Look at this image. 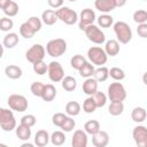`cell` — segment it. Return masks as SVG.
Listing matches in <instances>:
<instances>
[{
  "instance_id": "obj_1",
  "label": "cell",
  "mask_w": 147,
  "mask_h": 147,
  "mask_svg": "<svg viewBox=\"0 0 147 147\" xmlns=\"http://www.w3.org/2000/svg\"><path fill=\"white\" fill-rule=\"evenodd\" d=\"M114 32L117 37V41L121 44H127L132 39V30L130 25L124 21L114 23Z\"/></svg>"
},
{
  "instance_id": "obj_2",
  "label": "cell",
  "mask_w": 147,
  "mask_h": 147,
  "mask_svg": "<svg viewBox=\"0 0 147 147\" xmlns=\"http://www.w3.org/2000/svg\"><path fill=\"white\" fill-rule=\"evenodd\" d=\"M46 52L52 57H60L67 52V41L62 38H55L47 42Z\"/></svg>"
},
{
  "instance_id": "obj_3",
  "label": "cell",
  "mask_w": 147,
  "mask_h": 147,
  "mask_svg": "<svg viewBox=\"0 0 147 147\" xmlns=\"http://www.w3.org/2000/svg\"><path fill=\"white\" fill-rule=\"evenodd\" d=\"M107 96L111 102H123L126 99V90L124 85L119 82H114L111 83L108 88H107Z\"/></svg>"
},
{
  "instance_id": "obj_4",
  "label": "cell",
  "mask_w": 147,
  "mask_h": 147,
  "mask_svg": "<svg viewBox=\"0 0 147 147\" xmlns=\"http://www.w3.org/2000/svg\"><path fill=\"white\" fill-rule=\"evenodd\" d=\"M87 57L93 65H98V67H103V64H106L108 60L107 53L105 52L103 48L99 46H92L91 48H88Z\"/></svg>"
},
{
  "instance_id": "obj_5",
  "label": "cell",
  "mask_w": 147,
  "mask_h": 147,
  "mask_svg": "<svg viewBox=\"0 0 147 147\" xmlns=\"http://www.w3.org/2000/svg\"><path fill=\"white\" fill-rule=\"evenodd\" d=\"M0 126L6 132H10L17 127L16 119H15V116L11 109L10 110L7 108L0 109Z\"/></svg>"
},
{
  "instance_id": "obj_6",
  "label": "cell",
  "mask_w": 147,
  "mask_h": 147,
  "mask_svg": "<svg viewBox=\"0 0 147 147\" xmlns=\"http://www.w3.org/2000/svg\"><path fill=\"white\" fill-rule=\"evenodd\" d=\"M7 103L11 110H15L17 113H23L28 109V100L22 94H11L7 99Z\"/></svg>"
},
{
  "instance_id": "obj_7",
  "label": "cell",
  "mask_w": 147,
  "mask_h": 147,
  "mask_svg": "<svg viewBox=\"0 0 147 147\" xmlns=\"http://www.w3.org/2000/svg\"><path fill=\"white\" fill-rule=\"evenodd\" d=\"M56 16H57V18L60 21H62L67 25H74L78 21L77 13L74 9H71V8L67 7V6H63V7L59 8V9H56Z\"/></svg>"
},
{
  "instance_id": "obj_8",
  "label": "cell",
  "mask_w": 147,
  "mask_h": 147,
  "mask_svg": "<svg viewBox=\"0 0 147 147\" xmlns=\"http://www.w3.org/2000/svg\"><path fill=\"white\" fill-rule=\"evenodd\" d=\"M45 54H46L45 47H44L42 45H40V44H34V45H32V46L26 51V53H25V59H26L30 63L34 64V63H37V62H39V61H42L44 57H45Z\"/></svg>"
},
{
  "instance_id": "obj_9",
  "label": "cell",
  "mask_w": 147,
  "mask_h": 147,
  "mask_svg": "<svg viewBox=\"0 0 147 147\" xmlns=\"http://www.w3.org/2000/svg\"><path fill=\"white\" fill-rule=\"evenodd\" d=\"M84 32H85V36L87 37V39L96 45H101L106 41V36H105L103 31H101V29L94 24L88 25Z\"/></svg>"
},
{
  "instance_id": "obj_10",
  "label": "cell",
  "mask_w": 147,
  "mask_h": 147,
  "mask_svg": "<svg viewBox=\"0 0 147 147\" xmlns=\"http://www.w3.org/2000/svg\"><path fill=\"white\" fill-rule=\"evenodd\" d=\"M48 77L52 82L54 83H59V82H62L63 78H64V69L62 68L61 63L57 62V61H52L49 64H48Z\"/></svg>"
},
{
  "instance_id": "obj_11",
  "label": "cell",
  "mask_w": 147,
  "mask_h": 147,
  "mask_svg": "<svg viewBox=\"0 0 147 147\" xmlns=\"http://www.w3.org/2000/svg\"><path fill=\"white\" fill-rule=\"evenodd\" d=\"M96 16H95V13L93 9L91 8H85L82 10L80 15H79V23H78V26L80 30L85 31V29L88 26V25H92L93 22L95 21Z\"/></svg>"
},
{
  "instance_id": "obj_12",
  "label": "cell",
  "mask_w": 147,
  "mask_h": 147,
  "mask_svg": "<svg viewBox=\"0 0 147 147\" xmlns=\"http://www.w3.org/2000/svg\"><path fill=\"white\" fill-rule=\"evenodd\" d=\"M132 137L137 147H147V127L137 125L132 131Z\"/></svg>"
},
{
  "instance_id": "obj_13",
  "label": "cell",
  "mask_w": 147,
  "mask_h": 147,
  "mask_svg": "<svg viewBox=\"0 0 147 147\" xmlns=\"http://www.w3.org/2000/svg\"><path fill=\"white\" fill-rule=\"evenodd\" d=\"M0 8L7 17H14L18 13V5L13 0H0Z\"/></svg>"
},
{
  "instance_id": "obj_14",
  "label": "cell",
  "mask_w": 147,
  "mask_h": 147,
  "mask_svg": "<svg viewBox=\"0 0 147 147\" xmlns=\"http://www.w3.org/2000/svg\"><path fill=\"white\" fill-rule=\"evenodd\" d=\"M87 142H88L87 133L84 130H76L74 132V136L71 139L72 147H87Z\"/></svg>"
},
{
  "instance_id": "obj_15",
  "label": "cell",
  "mask_w": 147,
  "mask_h": 147,
  "mask_svg": "<svg viewBox=\"0 0 147 147\" xmlns=\"http://www.w3.org/2000/svg\"><path fill=\"white\" fill-rule=\"evenodd\" d=\"M94 6L99 11L108 14L116 8V0H96Z\"/></svg>"
},
{
  "instance_id": "obj_16",
  "label": "cell",
  "mask_w": 147,
  "mask_h": 147,
  "mask_svg": "<svg viewBox=\"0 0 147 147\" xmlns=\"http://www.w3.org/2000/svg\"><path fill=\"white\" fill-rule=\"evenodd\" d=\"M92 144L94 147H107L109 144V134L106 131H100L92 137Z\"/></svg>"
},
{
  "instance_id": "obj_17",
  "label": "cell",
  "mask_w": 147,
  "mask_h": 147,
  "mask_svg": "<svg viewBox=\"0 0 147 147\" xmlns=\"http://www.w3.org/2000/svg\"><path fill=\"white\" fill-rule=\"evenodd\" d=\"M83 92L88 96L94 95L95 92H98V82L93 77L85 79V82L83 83Z\"/></svg>"
},
{
  "instance_id": "obj_18",
  "label": "cell",
  "mask_w": 147,
  "mask_h": 147,
  "mask_svg": "<svg viewBox=\"0 0 147 147\" xmlns=\"http://www.w3.org/2000/svg\"><path fill=\"white\" fill-rule=\"evenodd\" d=\"M51 141V136L46 130H39L34 134V144L37 147H45Z\"/></svg>"
},
{
  "instance_id": "obj_19",
  "label": "cell",
  "mask_w": 147,
  "mask_h": 147,
  "mask_svg": "<svg viewBox=\"0 0 147 147\" xmlns=\"http://www.w3.org/2000/svg\"><path fill=\"white\" fill-rule=\"evenodd\" d=\"M57 16H56V10L53 9H46L41 13V21L44 24L46 25H53L56 23L57 21Z\"/></svg>"
},
{
  "instance_id": "obj_20",
  "label": "cell",
  "mask_w": 147,
  "mask_h": 147,
  "mask_svg": "<svg viewBox=\"0 0 147 147\" xmlns=\"http://www.w3.org/2000/svg\"><path fill=\"white\" fill-rule=\"evenodd\" d=\"M105 52L107 53L108 56H116L119 53V42L115 39H110L106 41Z\"/></svg>"
},
{
  "instance_id": "obj_21",
  "label": "cell",
  "mask_w": 147,
  "mask_h": 147,
  "mask_svg": "<svg viewBox=\"0 0 147 147\" xmlns=\"http://www.w3.org/2000/svg\"><path fill=\"white\" fill-rule=\"evenodd\" d=\"M5 74L8 78L10 79H18L22 77V69L18 67V65H15V64H9L5 68Z\"/></svg>"
},
{
  "instance_id": "obj_22",
  "label": "cell",
  "mask_w": 147,
  "mask_h": 147,
  "mask_svg": "<svg viewBox=\"0 0 147 147\" xmlns=\"http://www.w3.org/2000/svg\"><path fill=\"white\" fill-rule=\"evenodd\" d=\"M84 131H85L87 134H91L92 137H93L94 134H96L98 132H100L101 129H100V123H99V121H96V119H90V121H87V122L84 124Z\"/></svg>"
},
{
  "instance_id": "obj_23",
  "label": "cell",
  "mask_w": 147,
  "mask_h": 147,
  "mask_svg": "<svg viewBox=\"0 0 147 147\" xmlns=\"http://www.w3.org/2000/svg\"><path fill=\"white\" fill-rule=\"evenodd\" d=\"M18 44V34L15 32H9L3 37L2 46L6 48H14Z\"/></svg>"
},
{
  "instance_id": "obj_24",
  "label": "cell",
  "mask_w": 147,
  "mask_h": 147,
  "mask_svg": "<svg viewBox=\"0 0 147 147\" xmlns=\"http://www.w3.org/2000/svg\"><path fill=\"white\" fill-rule=\"evenodd\" d=\"M56 96V88L54 85L52 84H46L45 85V88H44V92H42V95H41V99L46 102H51L55 99Z\"/></svg>"
},
{
  "instance_id": "obj_25",
  "label": "cell",
  "mask_w": 147,
  "mask_h": 147,
  "mask_svg": "<svg viewBox=\"0 0 147 147\" xmlns=\"http://www.w3.org/2000/svg\"><path fill=\"white\" fill-rule=\"evenodd\" d=\"M15 132H16L17 138L20 140H22V141H26L31 137V127H29L26 125H23V124H20L15 129Z\"/></svg>"
},
{
  "instance_id": "obj_26",
  "label": "cell",
  "mask_w": 147,
  "mask_h": 147,
  "mask_svg": "<svg viewBox=\"0 0 147 147\" xmlns=\"http://www.w3.org/2000/svg\"><path fill=\"white\" fill-rule=\"evenodd\" d=\"M147 117V113L146 109L142 107H136L133 108L132 113H131V118L133 122L136 123H142Z\"/></svg>"
},
{
  "instance_id": "obj_27",
  "label": "cell",
  "mask_w": 147,
  "mask_h": 147,
  "mask_svg": "<svg viewBox=\"0 0 147 147\" xmlns=\"http://www.w3.org/2000/svg\"><path fill=\"white\" fill-rule=\"evenodd\" d=\"M80 110H82V107H80L79 102H77V101H69L65 105V114L69 115L70 117L79 115Z\"/></svg>"
},
{
  "instance_id": "obj_28",
  "label": "cell",
  "mask_w": 147,
  "mask_h": 147,
  "mask_svg": "<svg viewBox=\"0 0 147 147\" xmlns=\"http://www.w3.org/2000/svg\"><path fill=\"white\" fill-rule=\"evenodd\" d=\"M61 85H62V88L67 92H72L76 90L77 87V80L76 78H74L72 76H65L63 78V80L61 82Z\"/></svg>"
},
{
  "instance_id": "obj_29",
  "label": "cell",
  "mask_w": 147,
  "mask_h": 147,
  "mask_svg": "<svg viewBox=\"0 0 147 147\" xmlns=\"http://www.w3.org/2000/svg\"><path fill=\"white\" fill-rule=\"evenodd\" d=\"M109 77V69L107 67H99L95 69L93 78L96 82H106Z\"/></svg>"
},
{
  "instance_id": "obj_30",
  "label": "cell",
  "mask_w": 147,
  "mask_h": 147,
  "mask_svg": "<svg viewBox=\"0 0 147 147\" xmlns=\"http://www.w3.org/2000/svg\"><path fill=\"white\" fill-rule=\"evenodd\" d=\"M36 33H37V32L31 28V25H30L28 22H24V23L21 24V26H20V34H21L23 38L30 39V38H32Z\"/></svg>"
},
{
  "instance_id": "obj_31",
  "label": "cell",
  "mask_w": 147,
  "mask_h": 147,
  "mask_svg": "<svg viewBox=\"0 0 147 147\" xmlns=\"http://www.w3.org/2000/svg\"><path fill=\"white\" fill-rule=\"evenodd\" d=\"M94 71H95L94 65H93L91 62L86 61L85 64H84V65L82 67V69L79 70V75H80L82 77H84V78L87 79V78H92V77H93Z\"/></svg>"
},
{
  "instance_id": "obj_32",
  "label": "cell",
  "mask_w": 147,
  "mask_h": 147,
  "mask_svg": "<svg viewBox=\"0 0 147 147\" xmlns=\"http://www.w3.org/2000/svg\"><path fill=\"white\" fill-rule=\"evenodd\" d=\"M124 111V105L123 102H110L109 107H108V113L111 115V116H119L122 115Z\"/></svg>"
},
{
  "instance_id": "obj_33",
  "label": "cell",
  "mask_w": 147,
  "mask_h": 147,
  "mask_svg": "<svg viewBox=\"0 0 147 147\" xmlns=\"http://www.w3.org/2000/svg\"><path fill=\"white\" fill-rule=\"evenodd\" d=\"M85 62H86V59L83 55H80V54H76V55H74L70 59V65H71V68L72 69H76L78 71L82 69V67L85 64Z\"/></svg>"
},
{
  "instance_id": "obj_34",
  "label": "cell",
  "mask_w": 147,
  "mask_h": 147,
  "mask_svg": "<svg viewBox=\"0 0 147 147\" xmlns=\"http://www.w3.org/2000/svg\"><path fill=\"white\" fill-rule=\"evenodd\" d=\"M51 142L54 146H62L65 142V134L63 131H54L51 136Z\"/></svg>"
},
{
  "instance_id": "obj_35",
  "label": "cell",
  "mask_w": 147,
  "mask_h": 147,
  "mask_svg": "<svg viewBox=\"0 0 147 147\" xmlns=\"http://www.w3.org/2000/svg\"><path fill=\"white\" fill-rule=\"evenodd\" d=\"M96 108H98V107H96V103H95L93 96H88L87 99L84 100V102H83V110H84L86 114H92V113H94Z\"/></svg>"
},
{
  "instance_id": "obj_36",
  "label": "cell",
  "mask_w": 147,
  "mask_h": 147,
  "mask_svg": "<svg viewBox=\"0 0 147 147\" xmlns=\"http://www.w3.org/2000/svg\"><path fill=\"white\" fill-rule=\"evenodd\" d=\"M98 24L101 28H110L114 24V17L108 14H102L98 17Z\"/></svg>"
},
{
  "instance_id": "obj_37",
  "label": "cell",
  "mask_w": 147,
  "mask_h": 147,
  "mask_svg": "<svg viewBox=\"0 0 147 147\" xmlns=\"http://www.w3.org/2000/svg\"><path fill=\"white\" fill-rule=\"evenodd\" d=\"M109 76L115 80V82H121L125 78V72L123 69L118 68V67H113L109 70Z\"/></svg>"
},
{
  "instance_id": "obj_38",
  "label": "cell",
  "mask_w": 147,
  "mask_h": 147,
  "mask_svg": "<svg viewBox=\"0 0 147 147\" xmlns=\"http://www.w3.org/2000/svg\"><path fill=\"white\" fill-rule=\"evenodd\" d=\"M44 88H45V84H42L41 82H33L30 86V91L31 93L37 96V98H41L42 95V92H44Z\"/></svg>"
},
{
  "instance_id": "obj_39",
  "label": "cell",
  "mask_w": 147,
  "mask_h": 147,
  "mask_svg": "<svg viewBox=\"0 0 147 147\" xmlns=\"http://www.w3.org/2000/svg\"><path fill=\"white\" fill-rule=\"evenodd\" d=\"M133 21L139 25L147 23V11L144 9H138L133 13Z\"/></svg>"
},
{
  "instance_id": "obj_40",
  "label": "cell",
  "mask_w": 147,
  "mask_h": 147,
  "mask_svg": "<svg viewBox=\"0 0 147 147\" xmlns=\"http://www.w3.org/2000/svg\"><path fill=\"white\" fill-rule=\"evenodd\" d=\"M32 69L37 75L42 76L48 71V64H46L44 61H39V62L32 64Z\"/></svg>"
},
{
  "instance_id": "obj_41",
  "label": "cell",
  "mask_w": 147,
  "mask_h": 147,
  "mask_svg": "<svg viewBox=\"0 0 147 147\" xmlns=\"http://www.w3.org/2000/svg\"><path fill=\"white\" fill-rule=\"evenodd\" d=\"M92 96H93V99H94V101H95L98 108H101V107H103V106L107 103V98H108V96H107L103 92H101V91L95 92V94L92 95Z\"/></svg>"
},
{
  "instance_id": "obj_42",
  "label": "cell",
  "mask_w": 147,
  "mask_h": 147,
  "mask_svg": "<svg viewBox=\"0 0 147 147\" xmlns=\"http://www.w3.org/2000/svg\"><path fill=\"white\" fill-rule=\"evenodd\" d=\"M67 117H68V116H67L65 114H63V113H55V114L52 116V123H53L55 126H57V127L61 129V126H62L63 123L65 122Z\"/></svg>"
},
{
  "instance_id": "obj_43",
  "label": "cell",
  "mask_w": 147,
  "mask_h": 147,
  "mask_svg": "<svg viewBox=\"0 0 147 147\" xmlns=\"http://www.w3.org/2000/svg\"><path fill=\"white\" fill-rule=\"evenodd\" d=\"M14 26V22L11 18L9 17H2L0 20V30L3 32H8L9 30H11Z\"/></svg>"
},
{
  "instance_id": "obj_44",
  "label": "cell",
  "mask_w": 147,
  "mask_h": 147,
  "mask_svg": "<svg viewBox=\"0 0 147 147\" xmlns=\"http://www.w3.org/2000/svg\"><path fill=\"white\" fill-rule=\"evenodd\" d=\"M26 22L31 25V28H32L36 32L40 31L41 25H42V21H41V18H39V17H37V16H31Z\"/></svg>"
},
{
  "instance_id": "obj_45",
  "label": "cell",
  "mask_w": 147,
  "mask_h": 147,
  "mask_svg": "<svg viewBox=\"0 0 147 147\" xmlns=\"http://www.w3.org/2000/svg\"><path fill=\"white\" fill-rule=\"evenodd\" d=\"M37 122V118L34 115L32 114H28V115H24L22 118H21V124L23 125H26L29 127H32Z\"/></svg>"
},
{
  "instance_id": "obj_46",
  "label": "cell",
  "mask_w": 147,
  "mask_h": 147,
  "mask_svg": "<svg viewBox=\"0 0 147 147\" xmlns=\"http://www.w3.org/2000/svg\"><path fill=\"white\" fill-rule=\"evenodd\" d=\"M75 126H76V122H75V119H74L72 117L68 116L67 119H65V122H64L63 125L61 126V129H62L63 132H71V131L75 129Z\"/></svg>"
},
{
  "instance_id": "obj_47",
  "label": "cell",
  "mask_w": 147,
  "mask_h": 147,
  "mask_svg": "<svg viewBox=\"0 0 147 147\" xmlns=\"http://www.w3.org/2000/svg\"><path fill=\"white\" fill-rule=\"evenodd\" d=\"M137 33L141 38H147V23L139 24L137 28Z\"/></svg>"
},
{
  "instance_id": "obj_48",
  "label": "cell",
  "mask_w": 147,
  "mask_h": 147,
  "mask_svg": "<svg viewBox=\"0 0 147 147\" xmlns=\"http://www.w3.org/2000/svg\"><path fill=\"white\" fill-rule=\"evenodd\" d=\"M47 3H48L52 8H55V9H59V8L63 7V1H62V0H48Z\"/></svg>"
},
{
  "instance_id": "obj_49",
  "label": "cell",
  "mask_w": 147,
  "mask_h": 147,
  "mask_svg": "<svg viewBox=\"0 0 147 147\" xmlns=\"http://www.w3.org/2000/svg\"><path fill=\"white\" fill-rule=\"evenodd\" d=\"M125 3H126L125 0H116V7H122V6H124Z\"/></svg>"
},
{
  "instance_id": "obj_50",
  "label": "cell",
  "mask_w": 147,
  "mask_h": 147,
  "mask_svg": "<svg viewBox=\"0 0 147 147\" xmlns=\"http://www.w3.org/2000/svg\"><path fill=\"white\" fill-rule=\"evenodd\" d=\"M20 147H34V145L31 144V142H23Z\"/></svg>"
},
{
  "instance_id": "obj_51",
  "label": "cell",
  "mask_w": 147,
  "mask_h": 147,
  "mask_svg": "<svg viewBox=\"0 0 147 147\" xmlns=\"http://www.w3.org/2000/svg\"><path fill=\"white\" fill-rule=\"evenodd\" d=\"M142 83H144L145 85H147V71L142 75Z\"/></svg>"
},
{
  "instance_id": "obj_52",
  "label": "cell",
  "mask_w": 147,
  "mask_h": 147,
  "mask_svg": "<svg viewBox=\"0 0 147 147\" xmlns=\"http://www.w3.org/2000/svg\"><path fill=\"white\" fill-rule=\"evenodd\" d=\"M0 147H9V146H7L6 144H0Z\"/></svg>"
}]
</instances>
